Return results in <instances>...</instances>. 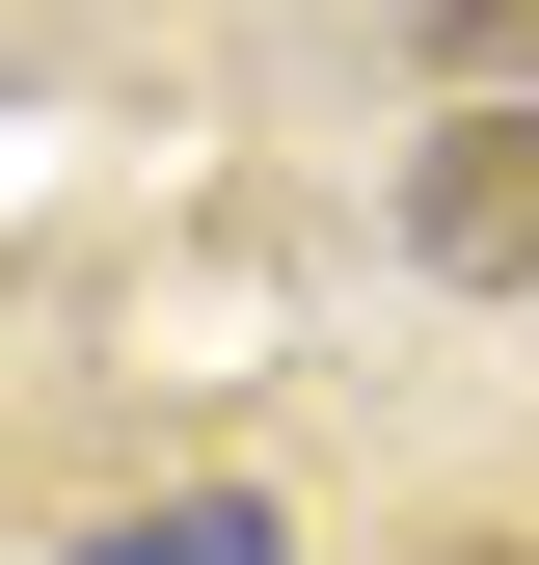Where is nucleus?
I'll list each match as a JSON object with an SVG mask.
<instances>
[{
    "label": "nucleus",
    "mask_w": 539,
    "mask_h": 565,
    "mask_svg": "<svg viewBox=\"0 0 539 565\" xmlns=\"http://www.w3.org/2000/svg\"><path fill=\"white\" fill-rule=\"evenodd\" d=\"M82 565H270V512L216 484V512H135V539H82Z\"/></svg>",
    "instance_id": "f03ea898"
},
{
    "label": "nucleus",
    "mask_w": 539,
    "mask_h": 565,
    "mask_svg": "<svg viewBox=\"0 0 539 565\" xmlns=\"http://www.w3.org/2000/svg\"><path fill=\"white\" fill-rule=\"evenodd\" d=\"M404 243H432L458 297H539V108H458L432 162H404Z\"/></svg>",
    "instance_id": "f257e3e1"
},
{
    "label": "nucleus",
    "mask_w": 539,
    "mask_h": 565,
    "mask_svg": "<svg viewBox=\"0 0 539 565\" xmlns=\"http://www.w3.org/2000/svg\"><path fill=\"white\" fill-rule=\"evenodd\" d=\"M404 28H432V54H539V0H404Z\"/></svg>",
    "instance_id": "7ed1b4c3"
}]
</instances>
